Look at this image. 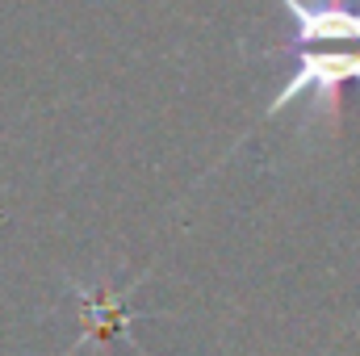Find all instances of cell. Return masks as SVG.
<instances>
[{
  "label": "cell",
  "mask_w": 360,
  "mask_h": 356,
  "mask_svg": "<svg viewBox=\"0 0 360 356\" xmlns=\"http://www.w3.org/2000/svg\"><path fill=\"white\" fill-rule=\"evenodd\" d=\"M293 25L289 46H360V8L348 0H281Z\"/></svg>",
  "instance_id": "obj_2"
},
{
  "label": "cell",
  "mask_w": 360,
  "mask_h": 356,
  "mask_svg": "<svg viewBox=\"0 0 360 356\" xmlns=\"http://www.w3.org/2000/svg\"><path fill=\"white\" fill-rule=\"evenodd\" d=\"M297 63L289 72V80L281 84V92L272 96V105L264 109V117H276L285 105H293L297 96H314V105L323 113H340V92L344 84H360V46H297L293 51Z\"/></svg>",
  "instance_id": "obj_1"
}]
</instances>
